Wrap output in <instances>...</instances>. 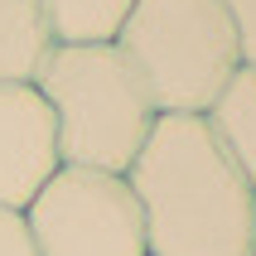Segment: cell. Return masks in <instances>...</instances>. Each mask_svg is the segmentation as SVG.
Segmentation results:
<instances>
[{
	"label": "cell",
	"instance_id": "8992f818",
	"mask_svg": "<svg viewBox=\"0 0 256 256\" xmlns=\"http://www.w3.org/2000/svg\"><path fill=\"white\" fill-rule=\"evenodd\" d=\"M213 140L222 145V155L242 170V179L256 188V68H237L228 87L213 97V106L203 112Z\"/></svg>",
	"mask_w": 256,
	"mask_h": 256
},
{
	"label": "cell",
	"instance_id": "8fae6325",
	"mask_svg": "<svg viewBox=\"0 0 256 256\" xmlns=\"http://www.w3.org/2000/svg\"><path fill=\"white\" fill-rule=\"evenodd\" d=\"M252 256H256V213H252Z\"/></svg>",
	"mask_w": 256,
	"mask_h": 256
},
{
	"label": "cell",
	"instance_id": "ba28073f",
	"mask_svg": "<svg viewBox=\"0 0 256 256\" xmlns=\"http://www.w3.org/2000/svg\"><path fill=\"white\" fill-rule=\"evenodd\" d=\"M136 0H44L54 44H116Z\"/></svg>",
	"mask_w": 256,
	"mask_h": 256
},
{
	"label": "cell",
	"instance_id": "52a82bcc",
	"mask_svg": "<svg viewBox=\"0 0 256 256\" xmlns=\"http://www.w3.org/2000/svg\"><path fill=\"white\" fill-rule=\"evenodd\" d=\"M54 48L44 0H0V82H34Z\"/></svg>",
	"mask_w": 256,
	"mask_h": 256
},
{
	"label": "cell",
	"instance_id": "7a4b0ae2",
	"mask_svg": "<svg viewBox=\"0 0 256 256\" xmlns=\"http://www.w3.org/2000/svg\"><path fill=\"white\" fill-rule=\"evenodd\" d=\"M58 126L63 164L126 174L160 112L116 44H54L34 72Z\"/></svg>",
	"mask_w": 256,
	"mask_h": 256
},
{
	"label": "cell",
	"instance_id": "3957f363",
	"mask_svg": "<svg viewBox=\"0 0 256 256\" xmlns=\"http://www.w3.org/2000/svg\"><path fill=\"white\" fill-rule=\"evenodd\" d=\"M116 48L160 116H203L242 68L237 34L218 0H136Z\"/></svg>",
	"mask_w": 256,
	"mask_h": 256
},
{
	"label": "cell",
	"instance_id": "277c9868",
	"mask_svg": "<svg viewBox=\"0 0 256 256\" xmlns=\"http://www.w3.org/2000/svg\"><path fill=\"white\" fill-rule=\"evenodd\" d=\"M39 256H150L126 174L63 164L24 208Z\"/></svg>",
	"mask_w": 256,
	"mask_h": 256
},
{
	"label": "cell",
	"instance_id": "30bf717a",
	"mask_svg": "<svg viewBox=\"0 0 256 256\" xmlns=\"http://www.w3.org/2000/svg\"><path fill=\"white\" fill-rule=\"evenodd\" d=\"M0 256H39V246H34V237H29L24 213L0 208Z\"/></svg>",
	"mask_w": 256,
	"mask_h": 256
},
{
	"label": "cell",
	"instance_id": "6da1fadb",
	"mask_svg": "<svg viewBox=\"0 0 256 256\" xmlns=\"http://www.w3.org/2000/svg\"><path fill=\"white\" fill-rule=\"evenodd\" d=\"M150 256H252L256 188L203 116H160L126 170Z\"/></svg>",
	"mask_w": 256,
	"mask_h": 256
},
{
	"label": "cell",
	"instance_id": "9c48e42d",
	"mask_svg": "<svg viewBox=\"0 0 256 256\" xmlns=\"http://www.w3.org/2000/svg\"><path fill=\"white\" fill-rule=\"evenodd\" d=\"M228 14L237 48H242V68H256V0H218Z\"/></svg>",
	"mask_w": 256,
	"mask_h": 256
},
{
	"label": "cell",
	"instance_id": "5b68a950",
	"mask_svg": "<svg viewBox=\"0 0 256 256\" xmlns=\"http://www.w3.org/2000/svg\"><path fill=\"white\" fill-rule=\"evenodd\" d=\"M63 170L54 112L34 82H0V208L24 213Z\"/></svg>",
	"mask_w": 256,
	"mask_h": 256
}]
</instances>
